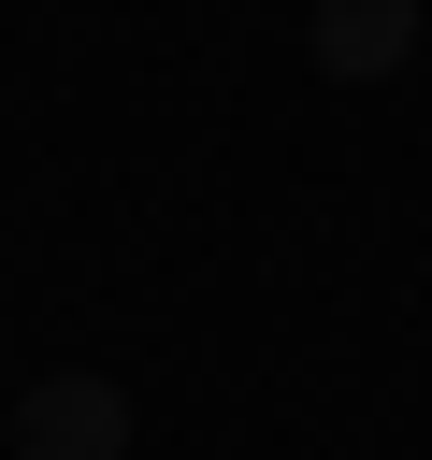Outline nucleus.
<instances>
[{
  "mask_svg": "<svg viewBox=\"0 0 432 460\" xmlns=\"http://www.w3.org/2000/svg\"><path fill=\"white\" fill-rule=\"evenodd\" d=\"M0 431H14V460H130V388L115 374H43Z\"/></svg>",
  "mask_w": 432,
  "mask_h": 460,
  "instance_id": "1",
  "label": "nucleus"
},
{
  "mask_svg": "<svg viewBox=\"0 0 432 460\" xmlns=\"http://www.w3.org/2000/svg\"><path fill=\"white\" fill-rule=\"evenodd\" d=\"M302 43H317V72H331V86H389V72L418 58V0H317V29H302Z\"/></svg>",
  "mask_w": 432,
  "mask_h": 460,
  "instance_id": "2",
  "label": "nucleus"
}]
</instances>
